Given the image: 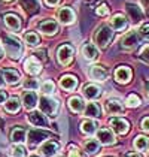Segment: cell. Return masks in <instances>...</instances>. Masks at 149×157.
I'll return each mask as SVG.
<instances>
[{"label":"cell","instance_id":"6da1fadb","mask_svg":"<svg viewBox=\"0 0 149 157\" xmlns=\"http://www.w3.org/2000/svg\"><path fill=\"white\" fill-rule=\"evenodd\" d=\"M2 42H3V47L6 49V54L13 59V60H18L23 52H24V48H23V44L21 40L16 36H12V35H3L2 36Z\"/></svg>","mask_w":149,"mask_h":157},{"label":"cell","instance_id":"7a4b0ae2","mask_svg":"<svg viewBox=\"0 0 149 157\" xmlns=\"http://www.w3.org/2000/svg\"><path fill=\"white\" fill-rule=\"evenodd\" d=\"M39 108H40V112L45 114V115H49V117H54L57 112H58V102L55 99H52L49 96H43L40 97L39 100Z\"/></svg>","mask_w":149,"mask_h":157},{"label":"cell","instance_id":"3957f363","mask_svg":"<svg viewBox=\"0 0 149 157\" xmlns=\"http://www.w3.org/2000/svg\"><path fill=\"white\" fill-rule=\"evenodd\" d=\"M112 39H113V32L109 25H101L96 33V37H94L99 48H106L111 44Z\"/></svg>","mask_w":149,"mask_h":157},{"label":"cell","instance_id":"277c9868","mask_svg":"<svg viewBox=\"0 0 149 157\" xmlns=\"http://www.w3.org/2000/svg\"><path fill=\"white\" fill-rule=\"evenodd\" d=\"M49 138V133L45 132V130H40V129H33L27 133V144L30 148H35L36 145H39L40 142H43L45 139Z\"/></svg>","mask_w":149,"mask_h":157},{"label":"cell","instance_id":"5b68a950","mask_svg":"<svg viewBox=\"0 0 149 157\" xmlns=\"http://www.w3.org/2000/svg\"><path fill=\"white\" fill-rule=\"evenodd\" d=\"M73 54H74L73 47L64 44L57 51V59H58V61L61 63L63 66H67V64H70V61L73 60Z\"/></svg>","mask_w":149,"mask_h":157},{"label":"cell","instance_id":"8992f818","mask_svg":"<svg viewBox=\"0 0 149 157\" xmlns=\"http://www.w3.org/2000/svg\"><path fill=\"white\" fill-rule=\"evenodd\" d=\"M125 9H127V13H128V17H130V21H131L133 24H139V23L143 21L145 13H143L140 6H137L134 3H127V5H125Z\"/></svg>","mask_w":149,"mask_h":157},{"label":"cell","instance_id":"52a82bcc","mask_svg":"<svg viewBox=\"0 0 149 157\" xmlns=\"http://www.w3.org/2000/svg\"><path fill=\"white\" fill-rule=\"evenodd\" d=\"M37 29L39 32H42L43 35H48V36H52L58 32V23L55 20H43L37 24Z\"/></svg>","mask_w":149,"mask_h":157},{"label":"cell","instance_id":"ba28073f","mask_svg":"<svg viewBox=\"0 0 149 157\" xmlns=\"http://www.w3.org/2000/svg\"><path fill=\"white\" fill-rule=\"evenodd\" d=\"M111 127L118 135H125L130 129V123L121 117H113V118H111Z\"/></svg>","mask_w":149,"mask_h":157},{"label":"cell","instance_id":"9c48e42d","mask_svg":"<svg viewBox=\"0 0 149 157\" xmlns=\"http://www.w3.org/2000/svg\"><path fill=\"white\" fill-rule=\"evenodd\" d=\"M58 150H60V145L57 144V142L46 141V142H43V144L40 145L39 153L43 157H55V154L58 153Z\"/></svg>","mask_w":149,"mask_h":157},{"label":"cell","instance_id":"30bf717a","mask_svg":"<svg viewBox=\"0 0 149 157\" xmlns=\"http://www.w3.org/2000/svg\"><path fill=\"white\" fill-rule=\"evenodd\" d=\"M27 120L30 124H33L35 127H48V120H46V115L42 114V112H37V111H33L28 114Z\"/></svg>","mask_w":149,"mask_h":157},{"label":"cell","instance_id":"8fae6325","mask_svg":"<svg viewBox=\"0 0 149 157\" xmlns=\"http://www.w3.org/2000/svg\"><path fill=\"white\" fill-rule=\"evenodd\" d=\"M57 18H58V21L61 23V24H73L74 23V12L72 8H69V6H64L61 8L58 13H57Z\"/></svg>","mask_w":149,"mask_h":157},{"label":"cell","instance_id":"7c38bea8","mask_svg":"<svg viewBox=\"0 0 149 157\" xmlns=\"http://www.w3.org/2000/svg\"><path fill=\"white\" fill-rule=\"evenodd\" d=\"M3 21H5L6 27L9 30H12V32H20L21 30V25H23L21 24V18L18 15H15V13H6L3 17Z\"/></svg>","mask_w":149,"mask_h":157},{"label":"cell","instance_id":"4fadbf2b","mask_svg":"<svg viewBox=\"0 0 149 157\" xmlns=\"http://www.w3.org/2000/svg\"><path fill=\"white\" fill-rule=\"evenodd\" d=\"M24 69L30 75H39L42 72V63L37 60L36 57H28L24 63Z\"/></svg>","mask_w":149,"mask_h":157},{"label":"cell","instance_id":"5bb4252c","mask_svg":"<svg viewBox=\"0 0 149 157\" xmlns=\"http://www.w3.org/2000/svg\"><path fill=\"white\" fill-rule=\"evenodd\" d=\"M106 111L112 114V115H116V114H122L124 112V105L119 99L113 97V99H109L106 102Z\"/></svg>","mask_w":149,"mask_h":157},{"label":"cell","instance_id":"9a60e30c","mask_svg":"<svg viewBox=\"0 0 149 157\" xmlns=\"http://www.w3.org/2000/svg\"><path fill=\"white\" fill-rule=\"evenodd\" d=\"M131 69H128L127 66H119L116 71H115V79L116 82H121V84H125L131 79Z\"/></svg>","mask_w":149,"mask_h":157},{"label":"cell","instance_id":"2e32d148","mask_svg":"<svg viewBox=\"0 0 149 157\" xmlns=\"http://www.w3.org/2000/svg\"><path fill=\"white\" fill-rule=\"evenodd\" d=\"M23 103H24V108L25 109H35L37 105V94L33 91V90H27L24 91L23 94Z\"/></svg>","mask_w":149,"mask_h":157},{"label":"cell","instance_id":"e0dca14e","mask_svg":"<svg viewBox=\"0 0 149 157\" xmlns=\"http://www.w3.org/2000/svg\"><path fill=\"white\" fill-rule=\"evenodd\" d=\"M89 78L94 79V81H104L107 78V71L103 67V66H91L89 67Z\"/></svg>","mask_w":149,"mask_h":157},{"label":"cell","instance_id":"ac0fdd59","mask_svg":"<svg viewBox=\"0 0 149 157\" xmlns=\"http://www.w3.org/2000/svg\"><path fill=\"white\" fill-rule=\"evenodd\" d=\"M97 141L103 145H112L115 142V136L109 129H100L97 130Z\"/></svg>","mask_w":149,"mask_h":157},{"label":"cell","instance_id":"d6986e66","mask_svg":"<svg viewBox=\"0 0 149 157\" xmlns=\"http://www.w3.org/2000/svg\"><path fill=\"white\" fill-rule=\"evenodd\" d=\"M82 56H84L85 60L94 61L99 59V51H97V48H96L93 44H85V45L82 47Z\"/></svg>","mask_w":149,"mask_h":157},{"label":"cell","instance_id":"ffe728a7","mask_svg":"<svg viewBox=\"0 0 149 157\" xmlns=\"http://www.w3.org/2000/svg\"><path fill=\"white\" fill-rule=\"evenodd\" d=\"M137 45H139V36H137L136 32H130V33H127L122 39V48L125 49H133L136 48Z\"/></svg>","mask_w":149,"mask_h":157},{"label":"cell","instance_id":"44dd1931","mask_svg":"<svg viewBox=\"0 0 149 157\" xmlns=\"http://www.w3.org/2000/svg\"><path fill=\"white\" fill-rule=\"evenodd\" d=\"M60 85H61V88H64V90L72 91V90H74L78 87V79L74 78L73 75H64V76H61V79H60Z\"/></svg>","mask_w":149,"mask_h":157},{"label":"cell","instance_id":"7402d4cb","mask_svg":"<svg viewBox=\"0 0 149 157\" xmlns=\"http://www.w3.org/2000/svg\"><path fill=\"white\" fill-rule=\"evenodd\" d=\"M111 24H112V27H113L115 30L121 32V30H124L125 27H127V18H125L122 13H116V15H113V17H112Z\"/></svg>","mask_w":149,"mask_h":157},{"label":"cell","instance_id":"603a6c76","mask_svg":"<svg viewBox=\"0 0 149 157\" xmlns=\"http://www.w3.org/2000/svg\"><path fill=\"white\" fill-rule=\"evenodd\" d=\"M3 79L8 82V84H16L20 79H21V75L18 71L15 69H5L3 71Z\"/></svg>","mask_w":149,"mask_h":157},{"label":"cell","instance_id":"cb8c5ba5","mask_svg":"<svg viewBox=\"0 0 149 157\" xmlns=\"http://www.w3.org/2000/svg\"><path fill=\"white\" fill-rule=\"evenodd\" d=\"M100 94H101L100 88L94 84H88V85H85V88H84V96L87 97V99H89V100L97 99Z\"/></svg>","mask_w":149,"mask_h":157},{"label":"cell","instance_id":"d4e9b609","mask_svg":"<svg viewBox=\"0 0 149 157\" xmlns=\"http://www.w3.org/2000/svg\"><path fill=\"white\" fill-rule=\"evenodd\" d=\"M21 108V100L18 97H11L6 103H5V109L11 114H16L18 111Z\"/></svg>","mask_w":149,"mask_h":157},{"label":"cell","instance_id":"484cf974","mask_svg":"<svg viewBox=\"0 0 149 157\" xmlns=\"http://www.w3.org/2000/svg\"><path fill=\"white\" fill-rule=\"evenodd\" d=\"M69 108L72 109L73 112H81L84 109V100L79 96H73L69 99Z\"/></svg>","mask_w":149,"mask_h":157},{"label":"cell","instance_id":"4316f807","mask_svg":"<svg viewBox=\"0 0 149 157\" xmlns=\"http://www.w3.org/2000/svg\"><path fill=\"white\" fill-rule=\"evenodd\" d=\"M84 147H85V151H87L88 154H97L100 150V142L97 141V139H88V141H85V144H84Z\"/></svg>","mask_w":149,"mask_h":157},{"label":"cell","instance_id":"83f0119b","mask_svg":"<svg viewBox=\"0 0 149 157\" xmlns=\"http://www.w3.org/2000/svg\"><path fill=\"white\" fill-rule=\"evenodd\" d=\"M24 40L28 47H37V45L40 44V37H39V35L35 33V32H27L24 35Z\"/></svg>","mask_w":149,"mask_h":157},{"label":"cell","instance_id":"f1b7e54d","mask_svg":"<svg viewBox=\"0 0 149 157\" xmlns=\"http://www.w3.org/2000/svg\"><path fill=\"white\" fill-rule=\"evenodd\" d=\"M25 130L23 127H16V129H13L12 130V135H11V139H12L15 144H21V142H24L25 141Z\"/></svg>","mask_w":149,"mask_h":157},{"label":"cell","instance_id":"f546056e","mask_svg":"<svg viewBox=\"0 0 149 157\" xmlns=\"http://www.w3.org/2000/svg\"><path fill=\"white\" fill-rule=\"evenodd\" d=\"M81 130L84 133H87V135H93L97 130V124H96V121L93 120H85L81 123Z\"/></svg>","mask_w":149,"mask_h":157},{"label":"cell","instance_id":"4dcf8cb0","mask_svg":"<svg viewBox=\"0 0 149 157\" xmlns=\"http://www.w3.org/2000/svg\"><path fill=\"white\" fill-rule=\"evenodd\" d=\"M85 115L89 117V118H97L100 117V106L97 103H88L87 108H85Z\"/></svg>","mask_w":149,"mask_h":157},{"label":"cell","instance_id":"1f68e13d","mask_svg":"<svg viewBox=\"0 0 149 157\" xmlns=\"http://www.w3.org/2000/svg\"><path fill=\"white\" fill-rule=\"evenodd\" d=\"M9 154L12 157H27V151L21 144H15L9 148Z\"/></svg>","mask_w":149,"mask_h":157},{"label":"cell","instance_id":"d6a6232c","mask_svg":"<svg viewBox=\"0 0 149 157\" xmlns=\"http://www.w3.org/2000/svg\"><path fill=\"white\" fill-rule=\"evenodd\" d=\"M148 145H149V139L146 136H137L134 139V147L139 151H145L148 148Z\"/></svg>","mask_w":149,"mask_h":157},{"label":"cell","instance_id":"836d02e7","mask_svg":"<svg viewBox=\"0 0 149 157\" xmlns=\"http://www.w3.org/2000/svg\"><path fill=\"white\" fill-rule=\"evenodd\" d=\"M20 2L27 12H33L37 9V0H20Z\"/></svg>","mask_w":149,"mask_h":157},{"label":"cell","instance_id":"e575fe53","mask_svg":"<svg viewBox=\"0 0 149 157\" xmlns=\"http://www.w3.org/2000/svg\"><path fill=\"white\" fill-rule=\"evenodd\" d=\"M125 103H127V106H130V108H137V106L140 105V97L137 96V94H128Z\"/></svg>","mask_w":149,"mask_h":157},{"label":"cell","instance_id":"d590c367","mask_svg":"<svg viewBox=\"0 0 149 157\" xmlns=\"http://www.w3.org/2000/svg\"><path fill=\"white\" fill-rule=\"evenodd\" d=\"M40 88H42V91H43L45 94H52V93L55 91V85H54L52 81H45Z\"/></svg>","mask_w":149,"mask_h":157},{"label":"cell","instance_id":"8d00e7d4","mask_svg":"<svg viewBox=\"0 0 149 157\" xmlns=\"http://www.w3.org/2000/svg\"><path fill=\"white\" fill-rule=\"evenodd\" d=\"M24 87L27 90H33V91H35L37 87H39V82H37V79H25Z\"/></svg>","mask_w":149,"mask_h":157},{"label":"cell","instance_id":"74e56055","mask_svg":"<svg viewBox=\"0 0 149 157\" xmlns=\"http://www.w3.org/2000/svg\"><path fill=\"white\" fill-rule=\"evenodd\" d=\"M139 35H140V37H143V39L149 40V24L142 25V27L139 29Z\"/></svg>","mask_w":149,"mask_h":157},{"label":"cell","instance_id":"f35d334b","mask_svg":"<svg viewBox=\"0 0 149 157\" xmlns=\"http://www.w3.org/2000/svg\"><path fill=\"white\" fill-rule=\"evenodd\" d=\"M97 15H100V17H106L107 13H109V8H107V5L106 3H103V5H100L99 8H97Z\"/></svg>","mask_w":149,"mask_h":157},{"label":"cell","instance_id":"ab89813d","mask_svg":"<svg viewBox=\"0 0 149 157\" xmlns=\"http://www.w3.org/2000/svg\"><path fill=\"white\" fill-rule=\"evenodd\" d=\"M140 59L143 61H146V63H149V45H146L145 48L140 51Z\"/></svg>","mask_w":149,"mask_h":157},{"label":"cell","instance_id":"60d3db41","mask_svg":"<svg viewBox=\"0 0 149 157\" xmlns=\"http://www.w3.org/2000/svg\"><path fill=\"white\" fill-rule=\"evenodd\" d=\"M69 157H84V154L79 151V148L70 147V150H69Z\"/></svg>","mask_w":149,"mask_h":157},{"label":"cell","instance_id":"b9f144b4","mask_svg":"<svg viewBox=\"0 0 149 157\" xmlns=\"http://www.w3.org/2000/svg\"><path fill=\"white\" fill-rule=\"evenodd\" d=\"M140 126H142V129H143V130L149 132V117L143 118V120H142V123H140Z\"/></svg>","mask_w":149,"mask_h":157},{"label":"cell","instance_id":"7bdbcfd3","mask_svg":"<svg viewBox=\"0 0 149 157\" xmlns=\"http://www.w3.org/2000/svg\"><path fill=\"white\" fill-rule=\"evenodd\" d=\"M6 97H8L6 91L5 90H0V103H5L6 102Z\"/></svg>","mask_w":149,"mask_h":157},{"label":"cell","instance_id":"ee69618b","mask_svg":"<svg viewBox=\"0 0 149 157\" xmlns=\"http://www.w3.org/2000/svg\"><path fill=\"white\" fill-rule=\"evenodd\" d=\"M48 6H57L58 3H60V0H43Z\"/></svg>","mask_w":149,"mask_h":157},{"label":"cell","instance_id":"f6af8a7d","mask_svg":"<svg viewBox=\"0 0 149 157\" xmlns=\"http://www.w3.org/2000/svg\"><path fill=\"white\" fill-rule=\"evenodd\" d=\"M125 157H143L142 154H139V153H127Z\"/></svg>","mask_w":149,"mask_h":157},{"label":"cell","instance_id":"bcb514c9","mask_svg":"<svg viewBox=\"0 0 149 157\" xmlns=\"http://www.w3.org/2000/svg\"><path fill=\"white\" fill-rule=\"evenodd\" d=\"M142 2V5L145 6V8H149V0H140Z\"/></svg>","mask_w":149,"mask_h":157},{"label":"cell","instance_id":"7dc6e473","mask_svg":"<svg viewBox=\"0 0 149 157\" xmlns=\"http://www.w3.org/2000/svg\"><path fill=\"white\" fill-rule=\"evenodd\" d=\"M5 84V79H3V76H2V75H0V87H2V85Z\"/></svg>","mask_w":149,"mask_h":157},{"label":"cell","instance_id":"c3c4849f","mask_svg":"<svg viewBox=\"0 0 149 157\" xmlns=\"http://www.w3.org/2000/svg\"><path fill=\"white\" fill-rule=\"evenodd\" d=\"M3 56V49H2V47H0V57Z\"/></svg>","mask_w":149,"mask_h":157},{"label":"cell","instance_id":"681fc988","mask_svg":"<svg viewBox=\"0 0 149 157\" xmlns=\"http://www.w3.org/2000/svg\"><path fill=\"white\" fill-rule=\"evenodd\" d=\"M146 90H148V94H149V82L146 84Z\"/></svg>","mask_w":149,"mask_h":157},{"label":"cell","instance_id":"f907efd6","mask_svg":"<svg viewBox=\"0 0 149 157\" xmlns=\"http://www.w3.org/2000/svg\"><path fill=\"white\" fill-rule=\"evenodd\" d=\"M2 2H12V0H2Z\"/></svg>","mask_w":149,"mask_h":157},{"label":"cell","instance_id":"816d5d0a","mask_svg":"<svg viewBox=\"0 0 149 157\" xmlns=\"http://www.w3.org/2000/svg\"><path fill=\"white\" fill-rule=\"evenodd\" d=\"M58 157H63V156H58Z\"/></svg>","mask_w":149,"mask_h":157}]
</instances>
